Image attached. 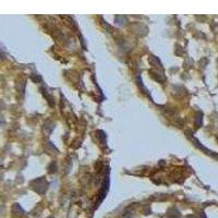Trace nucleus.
Returning a JSON list of instances; mask_svg holds the SVG:
<instances>
[]
</instances>
